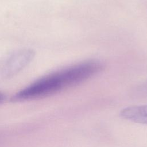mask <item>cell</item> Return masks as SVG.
Segmentation results:
<instances>
[{
  "label": "cell",
  "instance_id": "6da1fadb",
  "mask_svg": "<svg viewBox=\"0 0 147 147\" xmlns=\"http://www.w3.org/2000/svg\"><path fill=\"white\" fill-rule=\"evenodd\" d=\"M103 67V63L96 59L78 63L40 78L16 94L11 100L22 102L51 96L88 79L100 72Z\"/></svg>",
  "mask_w": 147,
  "mask_h": 147
},
{
  "label": "cell",
  "instance_id": "277c9868",
  "mask_svg": "<svg viewBox=\"0 0 147 147\" xmlns=\"http://www.w3.org/2000/svg\"><path fill=\"white\" fill-rule=\"evenodd\" d=\"M136 92L142 95H147V83L138 87L136 90Z\"/></svg>",
  "mask_w": 147,
  "mask_h": 147
},
{
  "label": "cell",
  "instance_id": "3957f363",
  "mask_svg": "<svg viewBox=\"0 0 147 147\" xmlns=\"http://www.w3.org/2000/svg\"><path fill=\"white\" fill-rule=\"evenodd\" d=\"M120 115L134 123L147 124V105L125 107L120 111Z\"/></svg>",
  "mask_w": 147,
  "mask_h": 147
},
{
  "label": "cell",
  "instance_id": "5b68a950",
  "mask_svg": "<svg viewBox=\"0 0 147 147\" xmlns=\"http://www.w3.org/2000/svg\"><path fill=\"white\" fill-rule=\"evenodd\" d=\"M5 100V96L1 92H0V104L2 103Z\"/></svg>",
  "mask_w": 147,
  "mask_h": 147
},
{
  "label": "cell",
  "instance_id": "7a4b0ae2",
  "mask_svg": "<svg viewBox=\"0 0 147 147\" xmlns=\"http://www.w3.org/2000/svg\"><path fill=\"white\" fill-rule=\"evenodd\" d=\"M34 52L31 49H25L14 53L4 61L0 66L2 74L9 76L22 69L33 58Z\"/></svg>",
  "mask_w": 147,
  "mask_h": 147
}]
</instances>
